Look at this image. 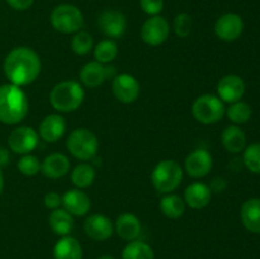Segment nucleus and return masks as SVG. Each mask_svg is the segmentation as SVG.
<instances>
[{
  "label": "nucleus",
  "mask_w": 260,
  "mask_h": 259,
  "mask_svg": "<svg viewBox=\"0 0 260 259\" xmlns=\"http://www.w3.org/2000/svg\"><path fill=\"white\" fill-rule=\"evenodd\" d=\"M55 259H83V248L75 238L62 236L53 246Z\"/></svg>",
  "instance_id": "24"
},
{
  "label": "nucleus",
  "mask_w": 260,
  "mask_h": 259,
  "mask_svg": "<svg viewBox=\"0 0 260 259\" xmlns=\"http://www.w3.org/2000/svg\"><path fill=\"white\" fill-rule=\"evenodd\" d=\"M85 93L75 80H65L56 84L50 93V103L53 109L61 113L74 112L83 104Z\"/></svg>",
  "instance_id": "3"
},
{
  "label": "nucleus",
  "mask_w": 260,
  "mask_h": 259,
  "mask_svg": "<svg viewBox=\"0 0 260 259\" xmlns=\"http://www.w3.org/2000/svg\"><path fill=\"white\" fill-rule=\"evenodd\" d=\"M192 17H190L189 14H187V13H179V14L174 18L173 28H174V32L178 37L187 38L188 36L190 35V32H192Z\"/></svg>",
  "instance_id": "34"
},
{
  "label": "nucleus",
  "mask_w": 260,
  "mask_h": 259,
  "mask_svg": "<svg viewBox=\"0 0 260 259\" xmlns=\"http://www.w3.org/2000/svg\"><path fill=\"white\" fill-rule=\"evenodd\" d=\"M50 22L53 29L62 35H74L81 30L84 25V15L76 5L60 4L51 12Z\"/></svg>",
  "instance_id": "6"
},
{
  "label": "nucleus",
  "mask_w": 260,
  "mask_h": 259,
  "mask_svg": "<svg viewBox=\"0 0 260 259\" xmlns=\"http://www.w3.org/2000/svg\"><path fill=\"white\" fill-rule=\"evenodd\" d=\"M84 231L95 241H104L114 233V225L111 218L101 213H94L84 221Z\"/></svg>",
  "instance_id": "16"
},
{
  "label": "nucleus",
  "mask_w": 260,
  "mask_h": 259,
  "mask_svg": "<svg viewBox=\"0 0 260 259\" xmlns=\"http://www.w3.org/2000/svg\"><path fill=\"white\" fill-rule=\"evenodd\" d=\"M192 114L202 124L217 123L226 114L225 103L217 95L203 94L193 102Z\"/></svg>",
  "instance_id": "7"
},
{
  "label": "nucleus",
  "mask_w": 260,
  "mask_h": 259,
  "mask_svg": "<svg viewBox=\"0 0 260 259\" xmlns=\"http://www.w3.org/2000/svg\"><path fill=\"white\" fill-rule=\"evenodd\" d=\"M140 8L150 17L159 15L164 9V0H140Z\"/></svg>",
  "instance_id": "35"
},
{
  "label": "nucleus",
  "mask_w": 260,
  "mask_h": 259,
  "mask_svg": "<svg viewBox=\"0 0 260 259\" xmlns=\"http://www.w3.org/2000/svg\"><path fill=\"white\" fill-rule=\"evenodd\" d=\"M221 142L226 151L231 154H239L246 147V135L240 127L229 126L221 134Z\"/></svg>",
  "instance_id": "23"
},
{
  "label": "nucleus",
  "mask_w": 260,
  "mask_h": 259,
  "mask_svg": "<svg viewBox=\"0 0 260 259\" xmlns=\"http://www.w3.org/2000/svg\"><path fill=\"white\" fill-rule=\"evenodd\" d=\"M71 50L74 53L79 56H85L90 52L94 48V40L93 36L90 33L85 32V30H79V32L74 33L73 38H71Z\"/></svg>",
  "instance_id": "30"
},
{
  "label": "nucleus",
  "mask_w": 260,
  "mask_h": 259,
  "mask_svg": "<svg viewBox=\"0 0 260 259\" xmlns=\"http://www.w3.org/2000/svg\"><path fill=\"white\" fill-rule=\"evenodd\" d=\"M41 58L35 50L25 46L13 48L5 56L3 70L10 84L27 86L35 83L41 74Z\"/></svg>",
  "instance_id": "1"
},
{
  "label": "nucleus",
  "mask_w": 260,
  "mask_h": 259,
  "mask_svg": "<svg viewBox=\"0 0 260 259\" xmlns=\"http://www.w3.org/2000/svg\"><path fill=\"white\" fill-rule=\"evenodd\" d=\"M114 231L123 240H136L141 234V222L134 213H122L117 217L116 223H114Z\"/></svg>",
  "instance_id": "21"
},
{
  "label": "nucleus",
  "mask_w": 260,
  "mask_h": 259,
  "mask_svg": "<svg viewBox=\"0 0 260 259\" xmlns=\"http://www.w3.org/2000/svg\"><path fill=\"white\" fill-rule=\"evenodd\" d=\"M212 190L202 182H194L185 188L184 202L193 210H201L210 205Z\"/></svg>",
  "instance_id": "19"
},
{
  "label": "nucleus",
  "mask_w": 260,
  "mask_h": 259,
  "mask_svg": "<svg viewBox=\"0 0 260 259\" xmlns=\"http://www.w3.org/2000/svg\"><path fill=\"white\" fill-rule=\"evenodd\" d=\"M117 55H118V46L111 38L102 40L94 47V57H95V61L103 63V65H107V63L116 60Z\"/></svg>",
  "instance_id": "29"
},
{
  "label": "nucleus",
  "mask_w": 260,
  "mask_h": 259,
  "mask_svg": "<svg viewBox=\"0 0 260 259\" xmlns=\"http://www.w3.org/2000/svg\"><path fill=\"white\" fill-rule=\"evenodd\" d=\"M95 169L93 165L88 163H81L78 164L73 170H71V182L78 189H85L89 188L95 180Z\"/></svg>",
  "instance_id": "27"
},
{
  "label": "nucleus",
  "mask_w": 260,
  "mask_h": 259,
  "mask_svg": "<svg viewBox=\"0 0 260 259\" xmlns=\"http://www.w3.org/2000/svg\"><path fill=\"white\" fill-rule=\"evenodd\" d=\"M112 91L121 103L131 104L137 101L140 95V83L131 74H118L113 78Z\"/></svg>",
  "instance_id": "10"
},
{
  "label": "nucleus",
  "mask_w": 260,
  "mask_h": 259,
  "mask_svg": "<svg viewBox=\"0 0 260 259\" xmlns=\"http://www.w3.org/2000/svg\"><path fill=\"white\" fill-rule=\"evenodd\" d=\"M7 3L12 9L23 12V10L29 9L33 3H35V0H7Z\"/></svg>",
  "instance_id": "37"
},
{
  "label": "nucleus",
  "mask_w": 260,
  "mask_h": 259,
  "mask_svg": "<svg viewBox=\"0 0 260 259\" xmlns=\"http://www.w3.org/2000/svg\"><path fill=\"white\" fill-rule=\"evenodd\" d=\"M69 170H70L69 157L61 152L50 154L41 163V172L50 179H58V178L65 177Z\"/></svg>",
  "instance_id": "20"
},
{
  "label": "nucleus",
  "mask_w": 260,
  "mask_h": 259,
  "mask_svg": "<svg viewBox=\"0 0 260 259\" xmlns=\"http://www.w3.org/2000/svg\"><path fill=\"white\" fill-rule=\"evenodd\" d=\"M245 94V83L235 74H230L220 79L217 84V96L223 103H235Z\"/></svg>",
  "instance_id": "14"
},
{
  "label": "nucleus",
  "mask_w": 260,
  "mask_h": 259,
  "mask_svg": "<svg viewBox=\"0 0 260 259\" xmlns=\"http://www.w3.org/2000/svg\"><path fill=\"white\" fill-rule=\"evenodd\" d=\"M43 203L48 210H56L62 205V197L56 192H48L45 195Z\"/></svg>",
  "instance_id": "36"
},
{
  "label": "nucleus",
  "mask_w": 260,
  "mask_h": 259,
  "mask_svg": "<svg viewBox=\"0 0 260 259\" xmlns=\"http://www.w3.org/2000/svg\"><path fill=\"white\" fill-rule=\"evenodd\" d=\"M9 163V152L4 147H0V167H4Z\"/></svg>",
  "instance_id": "38"
},
{
  "label": "nucleus",
  "mask_w": 260,
  "mask_h": 259,
  "mask_svg": "<svg viewBox=\"0 0 260 259\" xmlns=\"http://www.w3.org/2000/svg\"><path fill=\"white\" fill-rule=\"evenodd\" d=\"M29 102L27 94L14 84L0 85V122L8 126L20 123L27 117Z\"/></svg>",
  "instance_id": "2"
},
{
  "label": "nucleus",
  "mask_w": 260,
  "mask_h": 259,
  "mask_svg": "<svg viewBox=\"0 0 260 259\" xmlns=\"http://www.w3.org/2000/svg\"><path fill=\"white\" fill-rule=\"evenodd\" d=\"M66 132V121L61 114H48L40 123L38 136L48 144L57 142Z\"/></svg>",
  "instance_id": "17"
},
{
  "label": "nucleus",
  "mask_w": 260,
  "mask_h": 259,
  "mask_svg": "<svg viewBox=\"0 0 260 259\" xmlns=\"http://www.w3.org/2000/svg\"><path fill=\"white\" fill-rule=\"evenodd\" d=\"M244 30V20L236 13H226L221 15L215 24V33L221 41L233 42L238 40Z\"/></svg>",
  "instance_id": "12"
},
{
  "label": "nucleus",
  "mask_w": 260,
  "mask_h": 259,
  "mask_svg": "<svg viewBox=\"0 0 260 259\" xmlns=\"http://www.w3.org/2000/svg\"><path fill=\"white\" fill-rule=\"evenodd\" d=\"M98 137L89 128H76L70 132L66 140V147L71 156L81 161H89L98 152Z\"/></svg>",
  "instance_id": "5"
},
{
  "label": "nucleus",
  "mask_w": 260,
  "mask_h": 259,
  "mask_svg": "<svg viewBox=\"0 0 260 259\" xmlns=\"http://www.w3.org/2000/svg\"><path fill=\"white\" fill-rule=\"evenodd\" d=\"M241 222L254 234H260V198H249L241 206Z\"/></svg>",
  "instance_id": "22"
},
{
  "label": "nucleus",
  "mask_w": 260,
  "mask_h": 259,
  "mask_svg": "<svg viewBox=\"0 0 260 259\" xmlns=\"http://www.w3.org/2000/svg\"><path fill=\"white\" fill-rule=\"evenodd\" d=\"M48 225L56 235H70L74 229V216L70 215L65 208L58 207L51 211L48 216Z\"/></svg>",
  "instance_id": "25"
},
{
  "label": "nucleus",
  "mask_w": 260,
  "mask_h": 259,
  "mask_svg": "<svg viewBox=\"0 0 260 259\" xmlns=\"http://www.w3.org/2000/svg\"><path fill=\"white\" fill-rule=\"evenodd\" d=\"M98 27L108 38H121L127 29V19L119 10L107 9L99 14Z\"/></svg>",
  "instance_id": "11"
},
{
  "label": "nucleus",
  "mask_w": 260,
  "mask_h": 259,
  "mask_svg": "<svg viewBox=\"0 0 260 259\" xmlns=\"http://www.w3.org/2000/svg\"><path fill=\"white\" fill-rule=\"evenodd\" d=\"M183 180V169L179 163L165 159L157 163L151 172V183L155 189L168 195L177 189Z\"/></svg>",
  "instance_id": "4"
},
{
  "label": "nucleus",
  "mask_w": 260,
  "mask_h": 259,
  "mask_svg": "<svg viewBox=\"0 0 260 259\" xmlns=\"http://www.w3.org/2000/svg\"><path fill=\"white\" fill-rule=\"evenodd\" d=\"M63 208L73 216H85L91 207V201L84 190L69 189L62 196Z\"/></svg>",
  "instance_id": "18"
},
{
  "label": "nucleus",
  "mask_w": 260,
  "mask_h": 259,
  "mask_svg": "<svg viewBox=\"0 0 260 259\" xmlns=\"http://www.w3.org/2000/svg\"><path fill=\"white\" fill-rule=\"evenodd\" d=\"M251 107L245 102H235L226 109L229 119L235 124H244L251 118Z\"/></svg>",
  "instance_id": "31"
},
{
  "label": "nucleus",
  "mask_w": 260,
  "mask_h": 259,
  "mask_svg": "<svg viewBox=\"0 0 260 259\" xmlns=\"http://www.w3.org/2000/svg\"><path fill=\"white\" fill-rule=\"evenodd\" d=\"M213 167L212 155L205 149H197L190 152L184 161L185 172L192 178H203Z\"/></svg>",
  "instance_id": "15"
},
{
  "label": "nucleus",
  "mask_w": 260,
  "mask_h": 259,
  "mask_svg": "<svg viewBox=\"0 0 260 259\" xmlns=\"http://www.w3.org/2000/svg\"><path fill=\"white\" fill-rule=\"evenodd\" d=\"M38 132L33 127L20 126L13 130L8 137V146L14 154H30L38 145Z\"/></svg>",
  "instance_id": "8"
},
{
  "label": "nucleus",
  "mask_w": 260,
  "mask_h": 259,
  "mask_svg": "<svg viewBox=\"0 0 260 259\" xmlns=\"http://www.w3.org/2000/svg\"><path fill=\"white\" fill-rule=\"evenodd\" d=\"M140 35L146 45L155 47L162 45L168 40L170 35V25L164 17L154 15L145 20Z\"/></svg>",
  "instance_id": "9"
},
{
  "label": "nucleus",
  "mask_w": 260,
  "mask_h": 259,
  "mask_svg": "<svg viewBox=\"0 0 260 259\" xmlns=\"http://www.w3.org/2000/svg\"><path fill=\"white\" fill-rule=\"evenodd\" d=\"M113 66H106L98 61H91L81 68L79 78L83 85L94 89L101 86L108 78L113 76Z\"/></svg>",
  "instance_id": "13"
},
{
  "label": "nucleus",
  "mask_w": 260,
  "mask_h": 259,
  "mask_svg": "<svg viewBox=\"0 0 260 259\" xmlns=\"http://www.w3.org/2000/svg\"><path fill=\"white\" fill-rule=\"evenodd\" d=\"M185 206L187 205H185L184 200L182 197L173 195V193H168L160 200L159 207L165 217L177 220V218H180L184 215Z\"/></svg>",
  "instance_id": "26"
},
{
  "label": "nucleus",
  "mask_w": 260,
  "mask_h": 259,
  "mask_svg": "<svg viewBox=\"0 0 260 259\" xmlns=\"http://www.w3.org/2000/svg\"><path fill=\"white\" fill-rule=\"evenodd\" d=\"M98 259H114V258L112 255H102V256H99Z\"/></svg>",
  "instance_id": "40"
},
{
  "label": "nucleus",
  "mask_w": 260,
  "mask_h": 259,
  "mask_svg": "<svg viewBox=\"0 0 260 259\" xmlns=\"http://www.w3.org/2000/svg\"><path fill=\"white\" fill-rule=\"evenodd\" d=\"M122 259H155V254L149 244L136 239L124 246Z\"/></svg>",
  "instance_id": "28"
},
{
  "label": "nucleus",
  "mask_w": 260,
  "mask_h": 259,
  "mask_svg": "<svg viewBox=\"0 0 260 259\" xmlns=\"http://www.w3.org/2000/svg\"><path fill=\"white\" fill-rule=\"evenodd\" d=\"M3 189H4V173H3L2 167H0V195L3 193Z\"/></svg>",
  "instance_id": "39"
},
{
  "label": "nucleus",
  "mask_w": 260,
  "mask_h": 259,
  "mask_svg": "<svg viewBox=\"0 0 260 259\" xmlns=\"http://www.w3.org/2000/svg\"><path fill=\"white\" fill-rule=\"evenodd\" d=\"M243 161L251 173L260 174V144L255 142L244 149Z\"/></svg>",
  "instance_id": "32"
},
{
  "label": "nucleus",
  "mask_w": 260,
  "mask_h": 259,
  "mask_svg": "<svg viewBox=\"0 0 260 259\" xmlns=\"http://www.w3.org/2000/svg\"><path fill=\"white\" fill-rule=\"evenodd\" d=\"M17 167L18 170L27 177H33L41 172V161L37 156L32 154L22 155V157L18 160Z\"/></svg>",
  "instance_id": "33"
}]
</instances>
